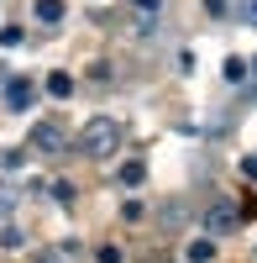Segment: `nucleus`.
<instances>
[{
    "mask_svg": "<svg viewBox=\"0 0 257 263\" xmlns=\"http://www.w3.org/2000/svg\"><path fill=\"white\" fill-rule=\"evenodd\" d=\"M79 153H84V158H116V153H121V126L111 116H95L90 126L79 132Z\"/></svg>",
    "mask_w": 257,
    "mask_h": 263,
    "instance_id": "f257e3e1",
    "label": "nucleus"
},
{
    "mask_svg": "<svg viewBox=\"0 0 257 263\" xmlns=\"http://www.w3.org/2000/svg\"><path fill=\"white\" fill-rule=\"evenodd\" d=\"M63 142H69V137H63V126H37V132H32V147H37V153H63Z\"/></svg>",
    "mask_w": 257,
    "mask_h": 263,
    "instance_id": "f03ea898",
    "label": "nucleus"
},
{
    "mask_svg": "<svg viewBox=\"0 0 257 263\" xmlns=\"http://www.w3.org/2000/svg\"><path fill=\"white\" fill-rule=\"evenodd\" d=\"M32 16L42 21V27H58V21L69 16V6H63V0H37V6H32Z\"/></svg>",
    "mask_w": 257,
    "mask_h": 263,
    "instance_id": "7ed1b4c3",
    "label": "nucleus"
},
{
    "mask_svg": "<svg viewBox=\"0 0 257 263\" xmlns=\"http://www.w3.org/2000/svg\"><path fill=\"white\" fill-rule=\"evenodd\" d=\"M6 105H11V111H27V105H32V84L27 79H11L6 84Z\"/></svg>",
    "mask_w": 257,
    "mask_h": 263,
    "instance_id": "20e7f679",
    "label": "nucleus"
},
{
    "mask_svg": "<svg viewBox=\"0 0 257 263\" xmlns=\"http://www.w3.org/2000/svg\"><path fill=\"white\" fill-rule=\"evenodd\" d=\"M231 227H237V211H231V205H216V211H210V232H231Z\"/></svg>",
    "mask_w": 257,
    "mask_h": 263,
    "instance_id": "39448f33",
    "label": "nucleus"
},
{
    "mask_svg": "<svg viewBox=\"0 0 257 263\" xmlns=\"http://www.w3.org/2000/svg\"><path fill=\"white\" fill-rule=\"evenodd\" d=\"M216 258V242H210V237H195V242H189V263H210Z\"/></svg>",
    "mask_w": 257,
    "mask_h": 263,
    "instance_id": "423d86ee",
    "label": "nucleus"
},
{
    "mask_svg": "<svg viewBox=\"0 0 257 263\" xmlns=\"http://www.w3.org/2000/svg\"><path fill=\"white\" fill-rule=\"evenodd\" d=\"M21 242H27V237H21V227H0V248H6V253H16Z\"/></svg>",
    "mask_w": 257,
    "mask_h": 263,
    "instance_id": "0eeeda50",
    "label": "nucleus"
},
{
    "mask_svg": "<svg viewBox=\"0 0 257 263\" xmlns=\"http://www.w3.org/2000/svg\"><path fill=\"white\" fill-rule=\"evenodd\" d=\"M69 90H74V79H69V74H53V79H48V95H58V100H63Z\"/></svg>",
    "mask_w": 257,
    "mask_h": 263,
    "instance_id": "6e6552de",
    "label": "nucleus"
},
{
    "mask_svg": "<svg viewBox=\"0 0 257 263\" xmlns=\"http://www.w3.org/2000/svg\"><path fill=\"white\" fill-rule=\"evenodd\" d=\"M226 79L242 84V79H247V63H242V58H226Z\"/></svg>",
    "mask_w": 257,
    "mask_h": 263,
    "instance_id": "1a4fd4ad",
    "label": "nucleus"
},
{
    "mask_svg": "<svg viewBox=\"0 0 257 263\" xmlns=\"http://www.w3.org/2000/svg\"><path fill=\"white\" fill-rule=\"evenodd\" d=\"M142 174H147V163L137 158V163H126V168H121V179H126V184H142Z\"/></svg>",
    "mask_w": 257,
    "mask_h": 263,
    "instance_id": "9d476101",
    "label": "nucleus"
},
{
    "mask_svg": "<svg viewBox=\"0 0 257 263\" xmlns=\"http://www.w3.org/2000/svg\"><path fill=\"white\" fill-rule=\"evenodd\" d=\"M16 205V190H0V211H11Z\"/></svg>",
    "mask_w": 257,
    "mask_h": 263,
    "instance_id": "9b49d317",
    "label": "nucleus"
},
{
    "mask_svg": "<svg viewBox=\"0 0 257 263\" xmlns=\"http://www.w3.org/2000/svg\"><path fill=\"white\" fill-rule=\"evenodd\" d=\"M247 27H257V0H247Z\"/></svg>",
    "mask_w": 257,
    "mask_h": 263,
    "instance_id": "f8f14e48",
    "label": "nucleus"
},
{
    "mask_svg": "<svg viewBox=\"0 0 257 263\" xmlns=\"http://www.w3.org/2000/svg\"><path fill=\"white\" fill-rule=\"evenodd\" d=\"M247 69H252V95H257V63H247Z\"/></svg>",
    "mask_w": 257,
    "mask_h": 263,
    "instance_id": "ddd939ff",
    "label": "nucleus"
},
{
    "mask_svg": "<svg viewBox=\"0 0 257 263\" xmlns=\"http://www.w3.org/2000/svg\"><path fill=\"white\" fill-rule=\"evenodd\" d=\"M48 263H58V258H48Z\"/></svg>",
    "mask_w": 257,
    "mask_h": 263,
    "instance_id": "4468645a",
    "label": "nucleus"
}]
</instances>
